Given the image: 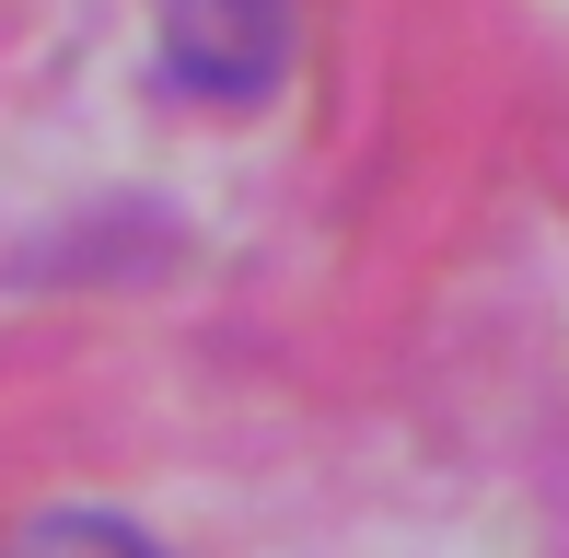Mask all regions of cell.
Returning <instances> with one entry per match:
<instances>
[{
    "instance_id": "cell-2",
    "label": "cell",
    "mask_w": 569,
    "mask_h": 558,
    "mask_svg": "<svg viewBox=\"0 0 569 558\" xmlns=\"http://www.w3.org/2000/svg\"><path fill=\"white\" fill-rule=\"evenodd\" d=\"M0 558H163V547L140 524H117V512H36Z\"/></svg>"
},
{
    "instance_id": "cell-1",
    "label": "cell",
    "mask_w": 569,
    "mask_h": 558,
    "mask_svg": "<svg viewBox=\"0 0 569 558\" xmlns=\"http://www.w3.org/2000/svg\"><path fill=\"white\" fill-rule=\"evenodd\" d=\"M163 59H174L187 93L244 106V93H268L279 59H291V12H279V0H174L163 12Z\"/></svg>"
}]
</instances>
